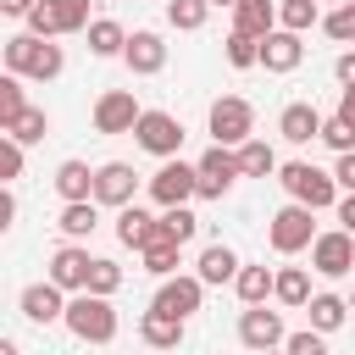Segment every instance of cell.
<instances>
[{
	"instance_id": "1",
	"label": "cell",
	"mask_w": 355,
	"mask_h": 355,
	"mask_svg": "<svg viewBox=\"0 0 355 355\" xmlns=\"http://www.w3.org/2000/svg\"><path fill=\"white\" fill-rule=\"evenodd\" d=\"M61 322H67L83 344H111V338H116V311H111V305H105V294H94V288H89V294H78V300L67 305V316H61Z\"/></svg>"
},
{
	"instance_id": "2",
	"label": "cell",
	"mask_w": 355,
	"mask_h": 355,
	"mask_svg": "<svg viewBox=\"0 0 355 355\" xmlns=\"http://www.w3.org/2000/svg\"><path fill=\"white\" fill-rule=\"evenodd\" d=\"M6 67L28 72V78H55L61 72V44H44L39 33H17V39H6Z\"/></svg>"
},
{
	"instance_id": "3",
	"label": "cell",
	"mask_w": 355,
	"mask_h": 355,
	"mask_svg": "<svg viewBox=\"0 0 355 355\" xmlns=\"http://www.w3.org/2000/svg\"><path fill=\"white\" fill-rule=\"evenodd\" d=\"M277 183L294 194V200H305L311 211H322V205H333V189H338V178H327V172H316L311 161H288L283 172H277Z\"/></svg>"
},
{
	"instance_id": "4",
	"label": "cell",
	"mask_w": 355,
	"mask_h": 355,
	"mask_svg": "<svg viewBox=\"0 0 355 355\" xmlns=\"http://www.w3.org/2000/svg\"><path fill=\"white\" fill-rule=\"evenodd\" d=\"M311 266H316L322 277H344V272L355 266V233H349V227L316 233V239H311Z\"/></svg>"
},
{
	"instance_id": "5",
	"label": "cell",
	"mask_w": 355,
	"mask_h": 355,
	"mask_svg": "<svg viewBox=\"0 0 355 355\" xmlns=\"http://www.w3.org/2000/svg\"><path fill=\"white\" fill-rule=\"evenodd\" d=\"M244 172V161L227 150V144H216V150H205L200 155V194L205 200H222L227 189H233V178Z\"/></svg>"
},
{
	"instance_id": "6",
	"label": "cell",
	"mask_w": 355,
	"mask_h": 355,
	"mask_svg": "<svg viewBox=\"0 0 355 355\" xmlns=\"http://www.w3.org/2000/svg\"><path fill=\"white\" fill-rule=\"evenodd\" d=\"M316 233H311V205L305 200H294V205H283L277 216H272V250H283V255H294V250H305Z\"/></svg>"
},
{
	"instance_id": "7",
	"label": "cell",
	"mask_w": 355,
	"mask_h": 355,
	"mask_svg": "<svg viewBox=\"0 0 355 355\" xmlns=\"http://www.w3.org/2000/svg\"><path fill=\"white\" fill-rule=\"evenodd\" d=\"M250 128H255V111H250L244 100L222 94V100L211 105V133H216V144H244Z\"/></svg>"
},
{
	"instance_id": "8",
	"label": "cell",
	"mask_w": 355,
	"mask_h": 355,
	"mask_svg": "<svg viewBox=\"0 0 355 355\" xmlns=\"http://www.w3.org/2000/svg\"><path fill=\"white\" fill-rule=\"evenodd\" d=\"M133 133H139V144H144L150 155H178V144H183V122H178L172 111H144Z\"/></svg>"
},
{
	"instance_id": "9",
	"label": "cell",
	"mask_w": 355,
	"mask_h": 355,
	"mask_svg": "<svg viewBox=\"0 0 355 355\" xmlns=\"http://www.w3.org/2000/svg\"><path fill=\"white\" fill-rule=\"evenodd\" d=\"M150 194L161 205H183L189 194H200V166H183V161H166L155 178H150Z\"/></svg>"
},
{
	"instance_id": "10",
	"label": "cell",
	"mask_w": 355,
	"mask_h": 355,
	"mask_svg": "<svg viewBox=\"0 0 355 355\" xmlns=\"http://www.w3.org/2000/svg\"><path fill=\"white\" fill-rule=\"evenodd\" d=\"M139 116H144V111L133 105L128 89H111V94H100V105H94V128H100V133H133Z\"/></svg>"
},
{
	"instance_id": "11",
	"label": "cell",
	"mask_w": 355,
	"mask_h": 355,
	"mask_svg": "<svg viewBox=\"0 0 355 355\" xmlns=\"http://www.w3.org/2000/svg\"><path fill=\"white\" fill-rule=\"evenodd\" d=\"M178 250H183V239H178V233L166 227V216H161V222L150 227V239H144V250H139V255H144V272H155V277H166V272L178 266Z\"/></svg>"
},
{
	"instance_id": "12",
	"label": "cell",
	"mask_w": 355,
	"mask_h": 355,
	"mask_svg": "<svg viewBox=\"0 0 355 355\" xmlns=\"http://www.w3.org/2000/svg\"><path fill=\"white\" fill-rule=\"evenodd\" d=\"M200 283H205V277H166L150 305L166 311V316H194V311H200Z\"/></svg>"
},
{
	"instance_id": "13",
	"label": "cell",
	"mask_w": 355,
	"mask_h": 355,
	"mask_svg": "<svg viewBox=\"0 0 355 355\" xmlns=\"http://www.w3.org/2000/svg\"><path fill=\"white\" fill-rule=\"evenodd\" d=\"M239 338H244L250 349H272V344H288V338H283V316H277V311H261V305L239 316Z\"/></svg>"
},
{
	"instance_id": "14",
	"label": "cell",
	"mask_w": 355,
	"mask_h": 355,
	"mask_svg": "<svg viewBox=\"0 0 355 355\" xmlns=\"http://www.w3.org/2000/svg\"><path fill=\"white\" fill-rule=\"evenodd\" d=\"M300 55H305V44H300V33H294V28H283V33H266V39H261V67H266V72H294V67H300Z\"/></svg>"
},
{
	"instance_id": "15",
	"label": "cell",
	"mask_w": 355,
	"mask_h": 355,
	"mask_svg": "<svg viewBox=\"0 0 355 355\" xmlns=\"http://www.w3.org/2000/svg\"><path fill=\"white\" fill-rule=\"evenodd\" d=\"M277 133H283L288 144H311V139H322V116H316V105H305V100L283 105V116H277Z\"/></svg>"
},
{
	"instance_id": "16",
	"label": "cell",
	"mask_w": 355,
	"mask_h": 355,
	"mask_svg": "<svg viewBox=\"0 0 355 355\" xmlns=\"http://www.w3.org/2000/svg\"><path fill=\"white\" fill-rule=\"evenodd\" d=\"M94 200L128 205V200H133V166H128V161H105V166L94 172Z\"/></svg>"
},
{
	"instance_id": "17",
	"label": "cell",
	"mask_w": 355,
	"mask_h": 355,
	"mask_svg": "<svg viewBox=\"0 0 355 355\" xmlns=\"http://www.w3.org/2000/svg\"><path fill=\"white\" fill-rule=\"evenodd\" d=\"M22 316H28V322H55V316H67V305H61V283L50 277V283L22 288Z\"/></svg>"
},
{
	"instance_id": "18",
	"label": "cell",
	"mask_w": 355,
	"mask_h": 355,
	"mask_svg": "<svg viewBox=\"0 0 355 355\" xmlns=\"http://www.w3.org/2000/svg\"><path fill=\"white\" fill-rule=\"evenodd\" d=\"M122 55H128V67H133V72H161V67H166V44H161V33H150V28H144V33H133Z\"/></svg>"
},
{
	"instance_id": "19",
	"label": "cell",
	"mask_w": 355,
	"mask_h": 355,
	"mask_svg": "<svg viewBox=\"0 0 355 355\" xmlns=\"http://www.w3.org/2000/svg\"><path fill=\"white\" fill-rule=\"evenodd\" d=\"M89 266H94V261H89L83 250H72V244L50 255V277H55L61 288H89Z\"/></svg>"
},
{
	"instance_id": "20",
	"label": "cell",
	"mask_w": 355,
	"mask_h": 355,
	"mask_svg": "<svg viewBox=\"0 0 355 355\" xmlns=\"http://www.w3.org/2000/svg\"><path fill=\"white\" fill-rule=\"evenodd\" d=\"M272 22H277V6H272V0H239V6H233V28H239V33L266 39Z\"/></svg>"
},
{
	"instance_id": "21",
	"label": "cell",
	"mask_w": 355,
	"mask_h": 355,
	"mask_svg": "<svg viewBox=\"0 0 355 355\" xmlns=\"http://www.w3.org/2000/svg\"><path fill=\"white\" fill-rule=\"evenodd\" d=\"M144 344H155V349H172V344H183V316H166V311H155L150 305V316H144Z\"/></svg>"
},
{
	"instance_id": "22",
	"label": "cell",
	"mask_w": 355,
	"mask_h": 355,
	"mask_svg": "<svg viewBox=\"0 0 355 355\" xmlns=\"http://www.w3.org/2000/svg\"><path fill=\"white\" fill-rule=\"evenodd\" d=\"M55 189H61V200H89L94 194V172L83 161H61L55 166Z\"/></svg>"
},
{
	"instance_id": "23",
	"label": "cell",
	"mask_w": 355,
	"mask_h": 355,
	"mask_svg": "<svg viewBox=\"0 0 355 355\" xmlns=\"http://www.w3.org/2000/svg\"><path fill=\"white\" fill-rule=\"evenodd\" d=\"M233 288H239V300H244V305H261L266 294H277V277H272L266 266H239Z\"/></svg>"
},
{
	"instance_id": "24",
	"label": "cell",
	"mask_w": 355,
	"mask_h": 355,
	"mask_svg": "<svg viewBox=\"0 0 355 355\" xmlns=\"http://www.w3.org/2000/svg\"><path fill=\"white\" fill-rule=\"evenodd\" d=\"M200 277H205V283H227V277H239V255H233L227 244H211V250L200 255Z\"/></svg>"
},
{
	"instance_id": "25",
	"label": "cell",
	"mask_w": 355,
	"mask_h": 355,
	"mask_svg": "<svg viewBox=\"0 0 355 355\" xmlns=\"http://www.w3.org/2000/svg\"><path fill=\"white\" fill-rule=\"evenodd\" d=\"M67 239H89L94 233V200H67V211H61V222H55Z\"/></svg>"
},
{
	"instance_id": "26",
	"label": "cell",
	"mask_w": 355,
	"mask_h": 355,
	"mask_svg": "<svg viewBox=\"0 0 355 355\" xmlns=\"http://www.w3.org/2000/svg\"><path fill=\"white\" fill-rule=\"evenodd\" d=\"M150 227H155V222H150V216H144L139 205H122V216H116V239H122L128 250H144Z\"/></svg>"
},
{
	"instance_id": "27",
	"label": "cell",
	"mask_w": 355,
	"mask_h": 355,
	"mask_svg": "<svg viewBox=\"0 0 355 355\" xmlns=\"http://www.w3.org/2000/svg\"><path fill=\"white\" fill-rule=\"evenodd\" d=\"M44 6H50L55 33H78V28H89V0H44Z\"/></svg>"
},
{
	"instance_id": "28",
	"label": "cell",
	"mask_w": 355,
	"mask_h": 355,
	"mask_svg": "<svg viewBox=\"0 0 355 355\" xmlns=\"http://www.w3.org/2000/svg\"><path fill=\"white\" fill-rule=\"evenodd\" d=\"M44 128H50V122H44V111H39V105H22V111L6 122V133H11V139H22V144L44 139Z\"/></svg>"
},
{
	"instance_id": "29",
	"label": "cell",
	"mask_w": 355,
	"mask_h": 355,
	"mask_svg": "<svg viewBox=\"0 0 355 355\" xmlns=\"http://www.w3.org/2000/svg\"><path fill=\"white\" fill-rule=\"evenodd\" d=\"M277 300H283V305H305V300H311L305 266H283V272H277Z\"/></svg>"
},
{
	"instance_id": "30",
	"label": "cell",
	"mask_w": 355,
	"mask_h": 355,
	"mask_svg": "<svg viewBox=\"0 0 355 355\" xmlns=\"http://www.w3.org/2000/svg\"><path fill=\"white\" fill-rule=\"evenodd\" d=\"M89 50L94 55H116V50H128V33L116 22H89Z\"/></svg>"
},
{
	"instance_id": "31",
	"label": "cell",
	"mask_w": 355,
	"mask_h": 355,
	"mask_svg": "<svg viewBox=\"0 0 355 355\" xmlns=\"http://www.w3.org/2000/svg\"><path fill=\"white\" fill-rule=\"evenodd\" d=\"M344 311H349V305H344L338 294H316V300H311V327H322V333H333V327L344 322Z\"/></svg>"
},
{
	"instance_id": "32",
	"label": "cell",
	"mask_w": 355,
	"mask_h": 355,
	"mask_svg": "<svg viewBox=\"0 0 355 355\" xmlns=\"http://www.w3.org/2000/svg\"><path fill=\"white\" fill-rule=\"evenodd\" d=\"M239 161H244V172H250V178H266V172L277 166V155H272L261 139H244V144H239Z\"/></svg>"
},
{
	"instance_id": "33",
	"label": "cell",
	"mask_w": 355,
	"mask_h": 355,
	"mask_svg": "<svg viewBox=\"0 0 355 355\" xmlns=\"http://www.w3.org/2000/svg\"><path fill=\"white\" fill-rule=\"evenodd\" d=\"M227 61H233V67H255V61H261V39L233 28V39H227Z\"/></svg>"
},
{
	"instance_id": "34",
	"label": "cell",
	"mask_w": 355,
	"mask_h": 355,
	"mask_svg": "<svg viewBox=\"0 0 355 355\" xmlns=\"http://www.w3.org/2000/svg\"><path fill=\"white\" fill-rule=\"evenodd\" d=\"M277 17H283V28L305 33V28L316 22V0H283V6H277Z\"/></svg>"
},
{
	"instance_id": "35",
	"label": "cell",
	"mask_w": 355,
	"mask_h": 355,
	"mask_svg": "<svg viewBox=\"0 0 355 355\" xmlns=\"http://www.w3.org/2000/svg\"><path fill=\"white\" fill-rule=\"evenodd\" d=\"M89 288H94V294H116V288H122V266H116V261H94V266H89Z\"/></svg>"
},
{
	"instance_id": "36",
	"label": "cell",
	"mask_w": 355,
	"mask_h": 355,
	"mask_svg": "<svg viewBox=\"0 0 355 355\" xmlns=\"http://www.w3.org/2000/svg\"><path fill=\"white\" fill-rule=\"evenodd\" d=\"M205 6H211V0H172L166 17H172V28H200V22H205Z\"/></svg>"
},
{
	"instance_id": "37",
	"label": "cell",
	"mask_w": 355,
	"mask_h": 355,
	"mask_svg": "<svg viewBox=\"0 0 355 355\" xmlns=\"http://www.w3.org/2000/svg\"><path fill=\"white\" fill-rule=\"evenodd\" d=\"M22 105H28V100H22V83H17V72H11V78H0V128H6V122H11Z\"/></svg>"
},
{
	"instance_id": "38",
	"label": "cell",
	"mask_w": 355,
	"mask_h": 355,
	"mask_svg": "<svg viewBox=\"0 0 355 355\" xmlns=\"http://www.w3.org/2000/svg\"><path fill=\"white\" fill-rule=\"evenodd\" d=\"M327 33H333L338 44H349V39H355V0H349V6H338V11L327 17Z\"/></svg>"
},
{
	"instance_id": "39",
	"label": "cell",
	"mask_w": 355,
	"mask_h": 355,
	"mask_svg": "<svg viewBox=\"0 0 355 355\" xmlns=\"http://www.w3.org/2000/svg\"><path fill=\"white\" fill-rule=\"evenodd\" d=\"M322 139H327L333 150H355V128H349L344 116H333V122H322Z\"/></svg>"
},
{
	"instance_id": "40",
	"label": "cell",
	"mask_w": 355,
	"mask_h": 355,
	"mask_svg": "<svg viewBox=\"0 0 355 355\" xmlns=\"http://www.w3.org/2000/svg\"><path fill=\"white\" fill-rule=\"evenodd\" d=\"M288 349H294V355H322V327H305V333H288Z\"/></svg>"
},
{
	"instance_id": "41",
	"label": "cell",
	"mask_w": 355,
	"mask_h": 355,
	"mask_svg": "<svg viewBox=\"0 0 355 355\" xmlns=\"http://www.w3.org/2000/svg\"><path fill=\"white\" fill-rule=\"evenodd\" d=\"M166 227H172V233H178V239H183V244H189V239H194V216H189V211H183V205H166Z\"/></svg>"
},
{
	"instance_id": "42",
	"label": "cell",
	"mask_w": 355,
	"mask_h": 355,
	"mask_svg": "<svg viewBox=\"0 0 355 355\" xmlns=\"http://www.w3.org/2000/svg\"><path fill=\"white\" fill-rule=\"evenodd\" d=\"M0 172H6V178L22 172V139H6V150H0Z\"/></svg>"
},
{
	"instance_id": "43",
	"label": "cell",
	"mask_w": 355,
	"mask_h": 355,
	"mask_svg": "<svg viewBox=\"0 0 355 355\" xmlns=\"http://www.w3.org/2000/svg\"><path fill=\"white\" fill-rule=\"evenodd\" d=\"M344 189H355V150H338V172H333Z\"/></svg>"
},
{
	"instance_id": "44",
	"label": "cell",
	"mask_w": 355,
	"mask_h": 355,
	"mask_svg": "<svg viewBox=\"0 0 355 355\" xmlns=\"http://www.w3.org/2000/svg\"><path fill=\"white\" fill-rule=\"evenodd\" d=\"M333 72H338V83H344V89H355V50H349V55H338V67H333Z\"/></svg>"
},
{
	"instance_id": "45",
	"label": "cell",
	"mask_w": 355,
	"mask_h": 355,
	"mask_svg": "<svg viewBox=\"0 0 355 355\" xmlns=\"http://www.w3.org/2000/svg\"><path fill=\"white\" fill-rule=\"evenodd\" d=\"M338 222L355 233V189H349V200H338Z\"/></svg>"
},
{
	"instance_id": "46",
	"label": "cell",
	"mask_w": 355,
	"mask_h": 355,
	"mask_svg": "<svg viewBox=\"0 0 355 355\" xmlns=\"http://www.w3.org/2000/svg\"><path fill=\"white\" fill-rule=\"evenodd\" d=\"M0 11H6V17H28V11H33V0H0Z\"/></svg>"
},
{
	"instance_id": "47",
	"label": "cell",
	"mask_w": 355,
	"mask_h": 355,
	"mask_svg": "<svg viewBox=\"0 0 355 355\" xmlns=\"http://www.w3.org/2000/svg\"><path fill=\"white\" fill-rule=\"evenodd\" d=\"M338 116L355 128V89H344V100H338Z\"/></svg>"
},
{
	"instance_id": "48",
	"label": "cell",
	"mask_w": 355,
	"mask_h": 355,
	"mask_svg": "<svg viewBox=\"0 0 355 355\" xmlns=\"http://www.w3.org/2000/svg\"><path fill=\"white\" fill-rule=\"evenodd\" d=\"M211 6H239V0H211Z\"/></svg>"
},
{
	"instance_id": "49",
	"label": "cell",
	"mask_w": 355,
	"mask_h": 355,
	"mask_svg": "<svg viewBox=\"0 0 355 355\" xmlns=\"http://www.w3.org/2000/svg\"><path fill=\"white\" fill-rule=\"evenodd\" d=\"M349 311H355V300H349Z\"/></svg>"
}]
</instances>
